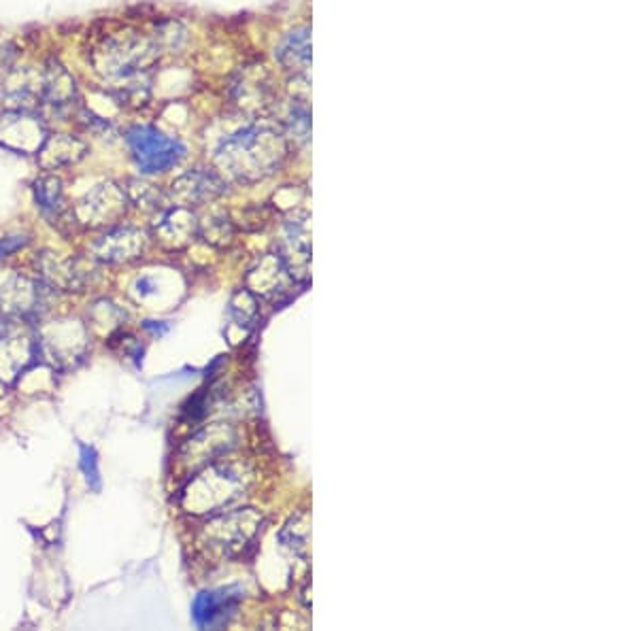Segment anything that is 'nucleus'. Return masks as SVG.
<instances>
[{
	"label": "nucleus",
	"mask_w": 638,
	"mask_h": 631,
	"mask_svg": "<svg viewBox=\"0 0 638 631\" xmlns=\"http://www.w3.org/2000/svg\"><path fill=\"white\" fill-rule=\"evenodd\" d=\"M226 194L224 179L213 173V170L196 168L190 173L181 175L171 185V198L179 207H198V204H209Z\"/></svg>",
	"instance_id": "1a4fd4ad"
},
{
	"label": "nucleus",
	"mask_w": 638,
	"mask_h": 631,
	"mask_svg": "<svg viewBox=\"0 0 638 631\" xmlns=\"http://www.w3.org/2000/svg\"><path fill=\"white\" fill-rule=\"evenodd\" d=\"M285 156H288V141L281 126L260 119L228 136L215 160L228 177L241 183H256L273 175Z\"/></svg>",
	"instance_id": "f257e3e1"
},
{
	"label": "nucleus",
	"mask_w": 638,
	"mask_h": 631,
	"mask_svg": "<svg viewBox=\"0 0 638 631\" xmlns=\"http://www.w3.org/2000/svg\"><path fill=\"white\" fill-rule=\"evenodd\" d=\"M245 489L247 476L243 470L211 462L188 483L181 504L192 515H213L237 500Z\"/></svg>",
	"instance_id": "7ed1b4c3"
},
{
	"label": "nucleus",
	"mask_w": 638,
	"mask_h": 631,
	"mask_svg": "<svg viewBox=\"0 0 638 631\" xmlns=\"http://www.w3.org/2000/svg\"><path fill=\"white\" fill-rule=\"evenodd\" d=\"M239 604V595L230 589L222 591H205L200 593L194 602V619L200 627L222 625L234 615Z\"/></svg>",
	"instance_id": "dca6fc26"
},
{
	"label": "nucleus",
	"mask_w": 638,
	"mask_h": 631,
	"mask_svg": "<svg viewBox=\"0 0 638 631\" xmlns=\"http://www.w3.org/2000/svg\"><path fill=\"white\" fill-rule=\"evenodd\" d=\"M262 525V515H258L254 508L232 510L226 515L213 517L200 536L203 547L213 553H220L226 557H234L243 551V547L254 540Z\"/></svg>",
	"instance_id": "20e7f679"
},
{
	"label": "nucleus",
	"mask_w": 638,
	"mask_h": 631,
	"mask_svg": "<svg viewBox=\"0 0 638 631\" xmlns=\"http://www.w3.org/2000/svg\"><path fill=\"white\" fill-rule=\"evenodd\" d=\"M88 145L73 134H47L41 149L37 151V160L43 170H58L62 166L77 164L86 156Z\"/></svg>",
	"instance_id": "4468645a"
},
{
	"label": "nucleus",
	"mask_w": 638,
	"mask_h": 631,
	"mask_svg": "<svg viewBox=\"0 0 638 631\" xmlns=\"http://www.w3.org/2000/svg\"><path fill=\"white\" fill-rule=\"evenodd\" d=\"M126 143L134 164L145 175L166 173L183 158L181 143L151 126H132L126 132Z\"/></svg>",
	"instance_id": "39448f33"
},
{
	"label": "nucleus",
	"mask_w": 638,
	"mask_h": 631,
	"mask_svg": "<svg viewBox=\"0 0 638 631\" xmlns=\"http://www.w3.org/2000/svg\"><path fill=\"white\" fill-rule=\"evenodd\" d=\"M198 234L215 247H226L234 238V224L224 211H211L207 217L198 219Z\"/></svg>",
	"instance_id": "4be33fe9"
},
{
	"label": "nucleus",
	"mask_w": 638,
	"mask_h": 631,
	"mask_svg": "<svg viewBox=\"0 0 638 631\" xmlns=\"http://www.w3.org/2000/svg\"><path fill=\"white\" fill-rule=\"evenodd\" d=\"M37 270L41 272L43 281L52 287L64 289V292H83L96 275L92 264L73 258H60L58 253L37 255Z\"/></svg>",
	"instance_id": "6e6552de"
},
{
	"label": "nucleus",
	"mask_w": 638,
	"mask_h": 631,
	"mask_svg": "<svg viewBox=\"0 0 638 631\" xmlns=\"http://www.w3.org/2000/svg\"><path fill=\"white\" fill-rule=\"evenodd\" d=\"M126 196H128V202H132L134 207H139L143 211H151V213H164L166 209V198L164 194L158 190L156 185H151L147 181H139V179H132L126 187Z\"/></svg>",
	"instance_id": "5701e85b"
},
{
	"label": "nucleus",
	"mask_w": 638,
	"mask_h": 631,
	"mask_svg": "<svg viewBox=\"0 0 638 631\" xmlns=\"http://www.w3.org/2000/svg\"><path fill=\"white\" fill-rule=\"evenodd\" d=\"M279 542L283 549H288L292 555L307 559L311 549V517L309 513H298L292 517L279 534Z\"/></svg>",
	"instance_id": "aec40b11"
},
{
	"label": "nucleus",
	"mask_w": 638,
	"mask_h": 631,
	"mask_svg": "<svg viewBox=\"0 0 638 631\" xmlns=\"http://www.w3.org/2000/svg\"><path fill=\"white\" fill-rule=\"evenodd\" d=\"M158 58V43L139 32H113L92 51L94 68L109 79L137 77L154 66Z\"/></svg>",
	"instance_id": "f03ea898"
},
{
	"label": "nucleus",
	"mask_w": 638,
	"mask_h": 631,
	"mask_svg": "<svg viewBox=\"0 0 638 631\" xmlns=\"http://www.w3.org/2000/svg\"><path fill=\"white\" fill-rule=\"evenodd\" d=\"M35 198L45 215L60 217L64 211V187L60 177L43 175L35 183Z\"/></svg>",
	"instance_id": "412c9836"
},
{
	"label": "nucleus",
	"mask_w": 638,
	"mask_h": 631,
	"mask_svg": "<svg viewBox=\"0 0 638 631\" xmlns=\"http://www.w3.org/2000/svg\"><path fill=\"white\" fill-rule=\"evenodd\" d=\"M237 98L239 105L247 111H262V107L268 105V85H264L258 79L245 77L239 85H237Z\"/></svg>",
	"instance_id": "b1692460"
},
{
	"label": "nucleus",
	"mask_w": 638,
	"mask_h": 631,
	"mask_svg": "<svg viewBox=\"0 0 638 631\" xmlns=\"http://www.w3.org/2000/svg\"><path fill=\"white\" fill-rule=\"evenodd\" d=\"M41 304H43L41 285L22 277H15L7 287H3V292H0V309L9 315L26 317L32 313H39Z\"/></svg>",
	"instance_id": "f3484780"
},
{
	"label": "nucleus",
	"mask_w": 638,
	"mask_h": 631,
	"mask_svg": "<svg viewBox=\"0 0 638 631\" xmlns=\"http://www.w3.org/2000/svg\"><path fill=\"white\" fill-rule=\"evenodd\" d=\"M47 134L37 111L7 109L0 115V145L5 149L15 153H37Z\"/></svg>",
	"instance_id": "0eeeda50"
},
{
	"label": "nucleus",
	"mask_w": 638,
	"mask_h": 631,
	"mask_svg": "<svg viewBox=\"0 0 638 631\" xmlns=\"http://www.w3.org/2000/svg\"><path fill=\"white\" fill-rule=\"evenodd\" d=\"M230 313H232L234 319H237L239 326L251 328L256 323V319H258V300H256V296L251 294L249 289H245V292H239L237 296L232 298Z\"/></svg>",
	"instance_id": "393cba45"
},
{
	"label": "nucleus",
	"mask_w": 638,
	"mask_h": 631,
	"mask_svg": "<svg viewBox=\"0 0 638 631\" xmlns=\"http://www.w3.org/2000/svg\"><path fill=\"white\" fill-rule=\"evenodd\" d=\"M77 96V85L73 75L60 64H49L43 71V88H41V105L64 111L73 105Z\"/></svg>",
	"instance_id": "2eb2a0df"
},
{
	"label": "nucleus",
	"mask_w": 638,
	"mask_h": 631,
	"mask_svg": "<svg viewBox=\"0 0 638 631\" xmlns=\"http://www.w3.org/2000/svg\"><path fill=\"white\" fill-rule=\"evenodd\" d=\"M281 130H283V136H285V141H288V145L290 143L305 145L309 141L311 111H309L307 94L305 96L294 94V98L290 102V109H288V117H285Z\"/></svg>",
	"instance_id": "6ab92c4d"
},
{
	"label": "nucleus",
	"mask_w": 638,
	"mask_h": 631,
	"mask_svg": "<svg viewBox=\"0 0 638 631\" xmlns=\"http://www.w3.org/2000/svg\"><path fill=\"white\" fill-rule=\"evenodd\" d=\"M147 247V234L137 228H111L92 245L94 258L107 264L139 260Z\"/></svg>",
	"instance_id": "9d476101"
},
{
	"label": "nucleus",
	"mask_w": 638,
	"mask_h": 631,
	"mask_svg": "<svg viewBox=\"0 0 638 631\" xmlns=\"http://www.w3.org/2000/svg\"><path fill=\"white\" fill-rule=\"evenodd\" d=\"M126 209V190L115 183H100L77 202L75 217L88 228H109L126 215Z\"/></svg>",
	"instance_id": "423d86ee"
},
{
	"label": "nucleus",
	"mask_w": 638,
	"mask_h": 631,
	"mask_svg": "<svg viewBox=\"0 0 638 631\" xmlns=\"http://www.w3.org/2000/svg\"><path fill=\"white\" fill-rule=\"evenodd\" d=\"M26 243H28V238H24V236H9V238H5V241H0V258H3V255H9L15 249L24 247Z\"/></svg>",
	"instance_id": "a878e982"
},
{
	"label": "nucleus",
	"mask_w": 638,
	"mask_h": 631,
	"mask_svg": "<svg viewBox=\"0 0 638 631\" xmlns=\"http://www.w3.org/2000/svg\"><path fill=\"white\" fill-rule=\"evenodd\" d=\"M296 281L290 268L285 266L279 253H266L264 258L249 270L247 289L260 298H275L283 294L288 285Z\"/></svg>",
	"instance_id": "9b49d317"
},
{
	"label": "nucleus",
	"mask_w": 638,
	"mask_h": 631,
	"mask_svg": "<svg viewBox=\"0 0 638 631\" xmlns=\"http://www.w3.org/2000/svg\"><path fill=\"white\" fill-rule=\"evenodd\" d=\"M279 64L294 75H305L311 66V28L300 26L285 34L277 47Z\"/></svg>",
	"instance_id": "a211bd4d"
},
{
	"label": "nucleus",
	"mask_w": 638,
	"mask_h": 631,
	"mask_svg": "<svg viewBox=\"0 0 638 631\" xmlns=\"http://www.w3.org/2000/svg\"><path fill=\"white\" fill-rule=\"evenodd\" d=\"M156 236L171 249L186 247L198 236V217L188 207H169L158 215Z\"/></svg>",
	"instance_id": "ddd939ff"
},
{
	"label": "nucleus",
	"mask_w": 638,
	"mask_h": 631,
	"mask_svg": "<svg viewBox=\"0 0 638 631\" xmlns=\"http://www.w3.org/2000/svg\"><path fill=\"white\" fill-rule=\"evenodd\" d=\"M43 73H35L30 68L9 71L7 79L0 85V100L7 102V109L37 111L41 105Z\"/></svg>",
	"instance_id": "f8f14e48"
}]
</instances>
